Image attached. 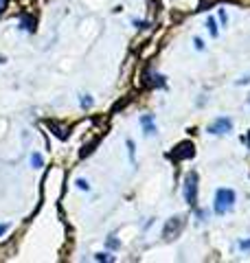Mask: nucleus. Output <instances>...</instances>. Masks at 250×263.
I'll return each instance as SVG.
<instances>
[{"label": "nucleus", "instance_id": "nucleus-1", "mask_svg": "<svg viewBox=\"0 0 250 263\" xmlns=\"http://www.w3.org/2000/svg\"><path fill=\"white\" fill-rule=\"evenodd\" d=\"M182 195H184V202L189 206H197V173L195 171H189L184 176V182H182Z\"/></svg>", "mask_w": 250, "mask_h": 263}, {"label": "nucleus", "instance_id": "nucleus-2", "mask_svg": "<svg viewBox=\"0 0 250 263\" xmlns=\"http://www.w3.org/2000/svg\"><path fill=\"white\" fill-rule=\"evenodd\" d=\"M235 206V191L230 189H220L215 193V213L217 215H226L230 208Z\"/></svg>", "mask_w": 250, "mask_h": 263}, {"label": "nucleus", "instance_id": "nucleus-3", "mask_svg": "<svg viewBox=\"0 0 250 263\" xmlns=\"http://www.w3.org/2000/svg\"><path fill=\"white\" fill-rule=\"evenodd\" d=\"M182 228H184V220L182 217H171V220H167V224H164V239H176L178 235L182 233Z\"/></svg>", "mask_w": 250, "mask_h": 263}, {"label": "nucleus", "instance_id": "nucleus-4", "mask_svg": "<svg viewBox=\"0 0 250 263\" xmlns=\"http://www.w3.org/2000/svg\"><path fill=\"white\" fill-rule=\"evenodd\" d=\"M193 154H195V149H193V143H191V141H184V143H180V145H178V147H176L174 151H171L169 156L174 158L176 162H182V160H187V158H191Z\"/></svg>", "mask_w": 250, "mask_h": 263}, {"label": "nucleus", "instance_id": "nucleus-5", "mask_svg": "<svg viewBox=\"0 0 250 263\" xmlns=\"http://www.w3.org/2000/svg\"><path fill=\"white\" fill-rule=\"evenodd\" d=\"M230 129H233V121L226 116L215 118V121L209 125V134H228Z\"/></svg>", "mask_w": 250, "mask_h": 263}, {"label": "nucleus", "instance_id": "nucleus-6", "mask_svg": "<svg viewBox=\"0 0 250 263\" xmlns=\"http://www.w3.org/2000/svg\"><path fill=\"white\" fill-rule=\"evenodd\" d=\"M145 85H147V88H164V85H167V79L162 75H158V72H154L151 68H147L145 70Z\"/></svg>", "mask_w": 250, "mask_h": 263}, {"label": "nucleus", "instance_id": "nucleus-7", "mask_svg": "<svg viewBox=\"0 0 250 263\" xmlns=\"http://www.w3.org/2000/svg\"><path fill=\"white\" fill-rule=\"evenodd\" d=\"M141 125H143V129H145V134H151L154 136L156 134V121H154V114H143L141 116Z\"/></svg>", "mask_w": 250, "mask_h": 263}, {"label": "nucleus", "instance_id": "nucleus-8", "mask_svg": "<svg viewBox=\"0 0 250 263\" xmlns=\"http://www.w3.org/2000/svg\"><path fill=\"white\" fill-rule=\"evenodd\" d=\"M33 29H35V20H33L31 16H22V18H20V31L33 33Z\"/></svg>", "mask_w": 250, "mask_h": 263}, {"label": "nucleus", "instance_id": "nucleus-9", "mask_svg": "<svg viewBox=\"0 0 250 263\" xmlns=\"http://www.w3.org/2000/svg\"><path fill=\"white\" fill-rule=\"evenodd\" d=\"M51 129L57 138H68V125H59V123H51Z\"/></svg>", "mask_w": 250, "mask_h": 263}, {"label": "nucleus", "instance_id": "nucleus-10", "mask_svg": "<svg viewBox=\"0 0 250 263\" xmlns=\"http://www.w3.org/2000/svg\"><path fill=\"white\" fill-rule=\"evenodd\" d=\"M206 26H209V33L213 37H217V22H215V18H209L206 20Z\"/></svg>", "mask_w": 250, "mask_h": 263}, {"label": "nucleus", "instance_id": "nucleus-11", "mask_svg": "<svg viewBox=\"0 0 250 263\" xmlns=\"http://www.w3.org/2000/svg\"><path fill=\"white\" fill-rule=\"evenodd\" d=\"M105 243H108V248H110V250H112V248H114V250L121 248V241H118L114 235H110V237H108V241H105Z\"/></svg>", "mask_w": 250, "mask_h": 263}, {"label": "nucleus", "instance_id": "nucleus-12", "mask_svg": "<svg viewBox=\"0 0 250 263\" xmlns=\"http://www.w3.org/2000/svg\"><path fill=\"white\" fill-rule=\"evenodd\" d=\"M31 164H33L35 169H42V164H44L42 156H39V154H33V156H31Z\"/></svg>", "mask_w": 250, "mask_h": 263}, {"label": "nucleus", "instance_id": "nucleus-13", "mask_svg": "<svg viewBox=\"0 0 250 263\" xmlns=\"http://www.w3.org/2000/svg\"><path fill=\"white\" fill-rule=\"evenodd\" d=\"M95 259L97 261H114V256L108 254V252H103V254H95Z\"/></svg>", "mask_w": 250, "mask_h": 263}, {"label": "nucleus", "instance_id": "nucleus-14", "mask_svg": "<svg viewBox=\"0 0 250 263\" xmlns=\"http://www.w3.org/2000/svg\"><path fill=\"white\" fill-rule=\"evenodd\" d=\"M92 105V97L90 95H84L81 97V108H90Z\"/></svg>", "mask_w": 250, "mask_h": 263}, {"label": "nucleus", "instance_id": "nucleus-15", "mask_svg": "<svg viewBox=\"0 0 250 263\" xmlns=\"http://www.w3.org/2000/svg\"><path fill=\"white\" fill-rule=\"evenodd\" d=\"M75 184H77V189H81V191H88V189H90V184L86 182V180H77Z\"/></svg>", "mask_w": 250, "mask_h": 263}, {"label": "nucleus", "instance_id": "nucleus-16", "mask_svg": "<svg viewBox=\"0 0 250 263\" xmlns=\"http://www.w3.org/2000/svg\"><path fill=\"white\" fill-rule=\"evenodd\" d=\"M128 149H130V158L134 160V141H128Z\"/></svg>", "mask_w": 250, "mask_h": 263}, {"label": "nucleus", "instance_id": "nucleus-17", "mask_svg": "<svg viewBox=\"0 0 250 263\" xmlns=\"http://www.w3.org/2000/svg\"><path fill=\"white\" fill-rule=\"evenodd\" d=\"M193 44H195V49H197V51H202V49H204V42H202L200 37H195V39H193Z\"/></svg>", "mask_w": 250, "mask_h": 263}, {"label": "nucleus", "instance_id": "nucleus-18", "mask_svg": "<svg viewBox=\"0 0 250 263\" xmlns=\"http://www.w3.org/2000/svg\"><path fill=\"white\" fill-rule=\"evenodd\" d=\"M239 248H241V250H250V239L241 241V243H239Z\"/></svg>", "mask_w": 250, "mask_h": 263}, {"label": "nucleus", "instance_id": "nucleus-19", "mask_svg": "<svg viewBox=\"0 0 250 263\" xmlns=\"http://www.w3.org/2000/svg\"><path fill=\"white\" fill-rule=\"evenodd\" d=\"M7 230H9V224H0V237H3Z\"/></svg>", "mask_w": 250, "mask_h": 263}, {"label": "nucleus", "instance_id": "nucleus-20", "mask_svg": "<svg viewBox=\"0 0 250 263\" xmlns=\"http://www.w3.org/2000/svg\"><path fill=\"white\" fill-rule=\"evenodd\" d=\"M5 7H7V0H0V16H3V11H5Z\"/></svg>", "mask_w": 250, "mask_h": 263}, {"label": "nucleus", "instance_id": "nucleus-21", "mask_svg": "<svg viewBox=\"0 0 250 263\" xmlns=\"http://www.w3.org/2000/svg\"><path fill=\"white\" fill-rule=\"evenodd\" d=\"M246 141H248V145H250V132H248V138H246Z\"/></svg>", "mask_w": 250, "mask_h": 263}, {"label": "nucleus", "instance_id": "nucleus-22", "mask_svg": "<svg viewBox=\"0 0 250 263\" xmlns=\"http://www.w3.org/2000/svg\"><path fill=\"white\" fill-rule=\"evenodd\" d=\"M248 101H250V99H248Z\"/></svg>", "mask_w": 250, "mask_h": 263}]
</instances>
